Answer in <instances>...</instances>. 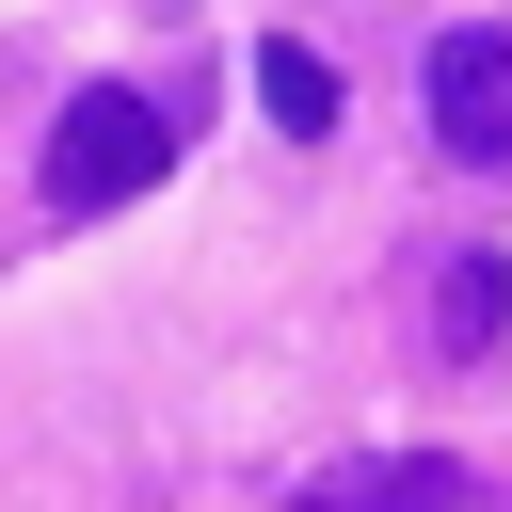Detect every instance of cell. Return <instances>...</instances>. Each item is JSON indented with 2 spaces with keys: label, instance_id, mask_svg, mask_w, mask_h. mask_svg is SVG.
<instances>
[{
  "label": "cell",
  "instance_id": "6da1fadb",
  "mask_svg": "<svg viewBox=\"0 0 512 512\" xmlns=\"http://www.w3.org/2000/svg\"><path fill=\"white\" fill-rule=\"evenodd\" d=\"M176 176V112L160 96H128V80H96V96H64V128H48V224H112L128 192H160Z\"/></svg>",
  "mask_w": 512,
  "mask_h": 512
},
{
  "label": "cell",
  "instance_id": "7a4b0ae2",
  "mask_svg": "<svg viewBox=\"0 0 512 512\" xmlns=\"http://www.w3.org/2000/svg\"><path fill=\"white\" fill-rule=\"evenodd\" d=\"M432 144L464 176H512V32H432Z\"/></svg>",
  "mask_w": 512,
  "mask_h": 512
},
{
  "label": "cell",
  "instance_id": "3957f363",
  "mask_svg": "<svg viewBox=\"0 0 512 512\" xmlns=\"http://www.w3.org/2000/svg\"><path fill=\"white\" fill-rule=\"evenodd\" d=\"M416 320H432V352H448V368H480V352H496V320H512V256L448 240V256H432V304H416Z\"/></svg>",
  "mask_w": 512,
  "mask_h": 512
},
{
  "label": "cell",
  "instance_id": "277c9868",
  "mask_svg": "<svg viewBox=\"0 0 512 512\" xmlns=\"http://www.w3.org/2000/svg\"><path fill=\"white\" fill-rule=\"evenodd\" d=\"M256 96L288 112V144H320V128H336V64H320V48H288V32L256 48Z\"/></svg>",
  "mask_w": 512,
  "mask_h": 512
},
{
  "label": "cell",
  "instance_id": "5b68a950",
  "mask_svg": "<svg viewBox=\"0 0 512 512\" xmlns=\"http://www.w3.org/2000/svg\"><path fill=\"white\" fill-rule=\"evenodd\" d=\"M368 496H384V512H480L464 464H368Z\"/></svg>",
  "mask_w": 512,
  "mask_h": 512
},
{
  "label": "cell",
  "instance_id": "8992f818",
  "mask_svg": "<svg viewBox=\"0 0 512 512\" xmlns=\"http://www.w3.org/2000/svg\"><path fill=\"white\" fill-rule=\"evenodd\" d=\"M288 512H384V496H368V464H336V480H304Z\"/></svg>",
  "mask_w": 512,
  "mask_h": 512
}]
</instances>
